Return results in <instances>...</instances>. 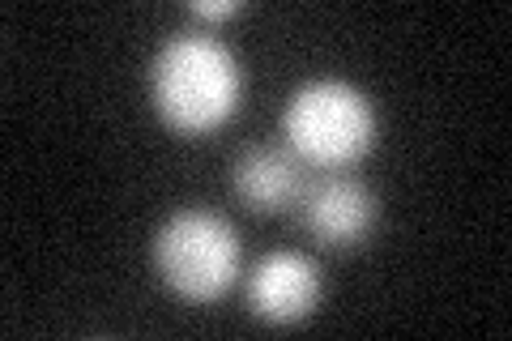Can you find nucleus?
Wrapping results in <instances>:
<instances>
[{
  "instance_id": "obj_3",
  "label": "nucleus",
  "mask_w": 512,
  "mask_h": 341,
  "mask_svg": "<svg viewBox=\"0 0 512 341\" xmlns=\"http://www.w3.org/2000/svg\"><path fill=\"white\" fill-rule=\"evenodd\" d=\"M154 269L171 295L188 303H214L239 278V235L214 209L188 205L163 218L154 231Z\"/></svg>"
},
{
  "instance_id": "obj_4",
  "label": "nucleus",
  "mask_w": 512,
  "mask_h": 341,
  "mask_svg": "<svg viewBox=\"0 0 512 341\" xmlns=\"http://www.w3.org/2000/svg\"><path fill=\"white\" fill-rule=\"evenodd\" d=\"M320 295H325V278L312 256L295 248H278L256 261L248 273V307L256 320L265 324H299L316 312Z\"/></svg>"
},
{
  "instance_id": "obj_2",
  "label": "nucleus",
  "mask_w": 512,
  "mask_h": 341,
  "mask_svg": "<svg viewBox=\"0 0 512 341\" xmlns=\"http://www.w3.org/2000/svg\"><path fill=\"white\" fill-rule=\"evenodd\" d=\"M282 137L303 167L338 171L359 162L376 141L372 99L342 77H312L282 107Z\"/></svg>"
},
{
  "instance_id": "obj_1",
  "label": "nucleus",
  "mask_w": 512,
  "mask_h": 341,
  "mask_svg": "<svg viewBox=\"0 0 512 341\" xmlns=\"http://www.w3.org/2000/svg\"><path fill=\"white\" fill-rule=\"evenodd\" d=\"M150 99L167 128L184 137H205L239 111L244 73L222 39L188 30V35H171L150 60Z\"/></svg>"
},
{
  "instance_id": "obj_6",
  "label": "nucleus",
  "mask_w": 512,
  "mask_h": 341,
  "mask_svg": "<svg viewBox=\"0 0 512 341\" xmlns=\"http://www.w3.org/2000/svg\"><path fill=\"white\" fill-rule=\"evenodd\" d=\"M308 180H303V162L291 150H274V145H256V150L239 154L235 162V197L256 214H282L303 201Z\"/></svg>"
},
{
  "instance_id": "obj_5",
  "label": "nucleus",
  "mask_w": 512,
  "mask_h": 341,
  "mask_svg": "<svg viewBox=\"0 0 512 341\" xmlns=\"http://www.w3.org/2000/svg\"><path fill=\"white\" fill-rule=\"evenodd\" d=\"M303 226L325 248H359L376 226V197L355 175H325L303 192Z\"/></svg>"
},
{
  "instance_id": "obj_7",
  "label": "nucleus",
  "mask_w": 512,
  "mask_h": 341,
  "mask_svg": "<svg viewBox=\"0 0 512 341\" xmlns=\"http://www.w3.org/2000/svg\"><path fill=\"white\" fill-rule=\"evenodd\" d=\"M239 9H244L239 0H192L188 5L192 18H205V22H227V18H235Z\"/></svg>"
}]
</instances>
